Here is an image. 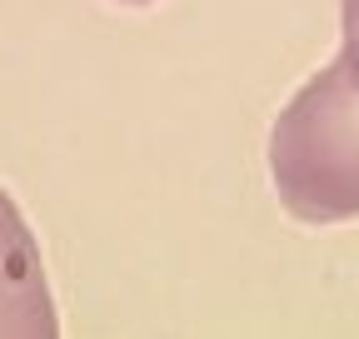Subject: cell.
<instances>
[{
	"instance_id": "3957f363",
	"label": "cell",
	"mask_w": 359,
	"mask_h": 339,
	"mask_svg": "<svg viewBox=\"0 0 359 339\" xmlns=\"http://www.w3.org/2000/svg\"><path fill=\"white\" fill-rule=\"evenodd\" d=\"M344 35H359V0H344Z\"/></svg>"
},
{
	"instance_id": "277c9868",
	"label": "cell",
	"mask_w": 359,
	"mask_h": 339,
	"mask_svg": "<svg viewBox=\"0 0 359 339\" xmlns=\"http://www.w3.org/2000/svg\"><path fill=\"white\" fill-rule=\"evenodd\" d=\"M125 6H140V0H125Z\"/></svg>"
},
{
	"instance_id": "7a4b0ae2",
	"label": "cell",
	"mask_w": 359,
	"mask_h": 339,
	"mask_svg": "<svg viewBox=\"0 0 359 339\" xmlns=\"http://www.w3.org/2000/svg\"><path fill=\"white\" fill-rule=\"evenodd\" d=\"M55 300L45 284L40 244L15 209V200L0 190V334H55Z\"/></svg>"
},
{
	"instance_id": "6da1fadb",
	"label": "cell",
	"mask_w": 359,
	"mask_h": 339,
	"mask_svg": "<svg viewBox=\"0 0 359 339\" xmlns=\"http://www.w3.org/2000/svg\"><path fill=\"white\" fill-rule=\"evenodd\" d=\"M269 180L304 225L359 215V35L280 110L269 130Z\"/></svg>"
}]
</instances>
